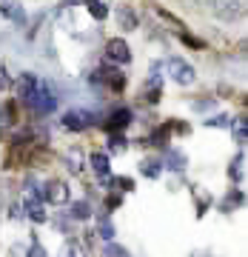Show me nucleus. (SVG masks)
I'll list each match as a JSON object with an SVG mask.
<instances>
[{
    "mask_svg": "<svg viewBox=\"0 0 248 257\" xmlns=\"http://www.w3.org/2000/svg\"><path fill=\"white\" fill-rule=\"evenodd\" d=\"M26 103L35 109V114H40V117H46V114H52V111L57 109V97H55V92H52V86H49L46 80H37L35 92H32V97H29Z\"/></svg>",
    "mask_w": 248,
    "mask_h": 257,
    "instance_id": "f257e3e1",
    "label": "nucleus"
},
{
    "mask_svg": "<svg viewBox=\"0 0 248 257\" xmlns=\"http://www.w3.org/2000/svg\"><path fill=\"white\" fill-rule=\"evenodd\" d=\"M109 149L114 152V155H120V152L126 149V138H123V135H117V132H111V138H109Z\"/></svg>",
    "mask_w": 248,
    "mask_h": 257,
    "instance_id": "bb28decb",
    "label": "nucleus"
},
{
    "mask_svg": "<svg viewBox=\"0 0 248 257\" xmlns=\"http://www.w3.org/2000/svg\"><path fill=\"white\" fill-rule=\"evenodd\" d=\"M37 86V77L32 72H23L18 74V83H15V92H18V97H23V100H29L32 97V92H35Z\"/></svg>",
    "mask_w": 248,
    "mask_h": 257,
    "instance_id": "9d476101",
    "label": "nucleus"
},
{
    "mask_svg": "<svg viewBox=\"0 0 248 257\" xmlns=\"http://www.w3.org/2000/svg\"><path fill=\"white\" fill-rule=\"evenodd\" d=\"M97 234H100L103 240H109V243H111V237H114V226H111V220H106V217H103V220H100V229H97Z\"/></svg>",
    "mask_w": 248,
    "mask_h": 257,
    "instance_id": "c85d7f7f",
    "label": "nucleus"
},
{
    "mask_svg": "<svg viewBox=\"0 0 248 257\" xmlns=\"http://www.w3.org/2000/svg\"><path fill=\"white\" fill-rule=\"evenodd\" d=\"M228 177H231V180H234V183H239V180H242V155H237V157H234V160H231Z\"/></svg>",
    "mask_w": 248,
    "mask_h": 257,
    "instance_id": "b1692460",
    "label": "nucleus"
},
{
    "mask_svg": "<svg viewBox=\"0 0 248 257\" xmlns=\"http://www.w3.org/2000/svg\"><path fill=\"white\" fill-rule=\"evenodd\" d=\"M211 106H214V100H197V103H194V109H197V111H202V109H211Z\"/></svg>",
    "mask_w": 248,
    "mask_h": 257,
    "instance_id": "72a5a7b5",
    "label": "nucleus"
},
{
    "mask_svg": "<svg viewBox=\"0 0 248 257\" xmlns=\"http://www.w3.org/2000/svg\"><path fill=\"white\" fill-rule=\"evenodd\" d=\"M89 163H92V169H94V175L100 177H111V160H109V155L106 152H94L92 157H89Z\"/></svg>",
    "mask_w": 248,
    "mask_h": 257,
    "instance_id": "f8f14e48",
    "label": "nucleus"
},
{
    "mask_svg": "<svg viewBox=\"0 0 248 257\" xmlns=\"http://www.w3.org/2000/svg\"><path fill=\"white\" fill-rule=\"evenodd\" d=\"M100 3H106V6H109V3H111V0H100Z\"/></svg>",
    "mask_w": 248,
    "mask_h": 257,
    "instance_id": "e433bc0d",
    "label": "nucleus"
},
{
    "mask_svg": "<svg viewBox=\"0 0 248 257\" xmlns=\"http://www.w3.org/2000/svg\"><path fill=\"white\" fill-rule=\"evenodd\" d=\"M194 203H197V214H205V209L211 206V194L197 186V189H194Z\"/></svg>",
    "mask_w": 248,
    "mask_h": 257,
    "instance_id": "aec40b11",
    "label": "nucleus"
},
{
    "mask_svg": "<svg viewBox=\"0 0 248 257\" xmlns=\"http://www.w3.org/2000/svg\"><path fill=\"white\" fill-rule=\"evenodd\" d=\"M103 257H131V254H129L123 246H117V243H106V248H103Z\"/></svg>",
    "mask_w": 248,
    "mask_h": 257,
    "instance_id": "393cba45",
    "label": "nucleus"
},
{
    "mask_svg": "<svg viewBox=\"0 0 248 257\" xmlns=\"http://www.w3.org/2000/svg\"><path fill=\"white\" fill-rule=\"evenodd\" d=\"M131 120H134L131 109H114L109 117H106V123H103V126H106V132H120V128L129 126Z\"/></svg>",
    "mask_w": 248,
    "mask_h": 257,
    "instance_id": "6e6552de",
    "label": "nucleus"
},
{
    "mask_svg": "<svg viewBox=\"0 0 248 257\" xmlns=\"http://www.w3.org/2000/svg\"><path fill=\"white\" fill-rule=\"evenodd\" d=\"M214 15L225 23L242 18V0H214Z\"/></svg>",
    "mask_w": 248,
    "mask_h": 257,
    "instance_id": "423d86ee",
    "label": "nucleus"
},
{
    "mask_svg": "<svg viewBox=\"0 0 248 257\" xmlns=\"http://www.w3.org/2000/svg\"><path fill=\"white\" fill-rule=\"evenodd\" d=\"M185 163H188V157H185V152H180V149H168V155H165V169H171V172H183Z\"/></svg>",
    "mask_w": 248,
    "mask_h": 257,
    "instance_id": "2eb2a0df",
    "label": "nucleus"
},
{
    "mask_svg": "<svg viewBox=\"0 0 248 257\" xmlns=\"http://www.w3.org/2000/svg\"><path fill=\"white\" fill-rule=\"evenodd\" d=\"M106 57H109L111 63H117V66L131 63V49H129V43H126L123 37H111L109 43H106Z\"/></svg>",
    "mask_w": 248,
    "mask_h": 257,
    "instance_id": "39448f33",
    "label": "nucleus"
},
{
    "mask_svg": "<svg viewBox=\"0 0 248 257\" xmlns=\"http://www.w3.org/2000/svg\"><path fill=\"white\" fill-rule=\"evenodd\" d=\"M12 86V77H9V72H6V66L0 63V92H6Z\"/></svg>",
    "mask_w": 248,
    "mask_h": 257,
    "instance_id": "c756f323",
    "label": "nucleus"
},
{
    "mask_svg": "<svg viewBox=\"0 0 248 257\" xmlns=\"http://www.w3.org/2000/svg\"><path fill=\"white\" fill-rule=\"evenodd\" d=\"M66 3H69V6H80L83 0H66Z\"/></svg>",
    "mask_w": 248,
    "mask_h": 257,
    "instance_id": "c9c22d12",
    "label": "nucleus"
},
{
    "mask_svg": "<svg viewBox=\"0 0 248 257\" xmlns=\"http://www.w3.org/2000/svg\"><path fill=\"white\" fill-rule=\"evenodd\" d=\"M46 200L55 203V206H63V203H69V186L63 183V180H52V183L46 186Z\"/></svg>",
    "mask_w": 248,
    "mask_h": 257,
    "instance_id": "1a4fd4ad",
    "label": "nucleus"
},
{
    "mask_svg": "<svg viewBox=\"0 0 248 257\" xmlns=\"http://www.w3.org/2000/svg\"><path fill=\"white\" fill-rule=\"evenodd\" d=\"M165 69H168V74H171V80H174L177 86H191V83L197 80L194 66L188 63V60H183V57H168V60H165Z\"/></svg>",
    "mask_w": 248,
    "mask_h": 257,
    "instance_id": "f03ea898",
    "label": "nucleus"
},
{
    "mask_svg": "<svg viewBox=\"0 0 248 257\" xmlns=\"http://www.w3.org/2000/svg\"><path fill=\"white\" fill-rule=\"evenodd\" d=\"M140 172H143V175L146 177H160L163 175V160H157V157H146V160H143V163H140Z\"/></svg>",
    "mask_w": 248,
    "mask_h": 257,
    "instance_id": "f3484780",
    "label": "nucleus"
},
{
    "mask_svg": "<svg viewBox=\"0 0 248 257\" xmlns=\"http://www.w3.org/2000/svg\"><path fill=\"white\" fill-rule=\"evenodd\" d=\"M60 257H86V251H83V246L77 240H69V243L60 248Z\"/></svg>",
    "mask_w": 248,
    "mask_h": 257,
    "instance_id": "4be33fe9",
    "label": "nucleus"
},
{
    "mask_svg": "<svg viewBox=\"0 0 248 257\" xmlns=\"http://www.w3.org/2000/svg\"><path fill=\"white\" fill-rule=\"evenodd\" d=\"M15 123V103H6L0 109V128H9Z\"/></svg>",
    "mask_w": 248,
    "mask_h": 257,
    "instance_id": "5701e85b",
    "label": "nucleus"
},
{
    "mask_svg": "<svg viewBox=\"0 0 248 257\" xmlns=\"http://www.w3.org/2000/svg\"><path fill=\"white\" fill-rule=\"evenodd\" d=\"M228 123H231V117H228V114H214V117H208V120H205V126H208V128H225Z\"/></svg>",
    "mask_w": 248,
    "mask_h": 257,
    "instance_id": "cd10ccee",
    "label": "nucleus"
},
{
    "mask_svg": "<svg viewBox=\"0 0 248 257\" xmlns=\"http://www.w3.org/2000/svg\"><path fill=\"white\" fill-rule=\"evenodd\" d=\"M26 257H46V248H43V246H40V243L35 240V243H32V248H29V254H26Z\"/></svg>",
    "mask_w": 248,
    "mask_h": 257,
    "instance_id": "7c9ffc66",
    "label": "nucleus"
},
{
    "mask_svg": "<svg viewBox=\"0 0 248 257\" xmlns=\"http://www.w3.org/2000/svg\"><path fill=\"white\" fill-rule=\"evenodd\" d=\"M146 100H148V103H160V80H148V86H146Z\"/></svg>",
    "mask_w": 248,
    "mask_h": 257,
    "instance_id": "a878e982",
    "label": "nucleus"
},
{
    "mask_svg": "<svg viewBox=\"0 0 248 257\" xmlns=\"http://www.w3.org/2000/svg\"><path fill=\"white\" fill-rule=\"evenodd\" d=\"M23 211H26L29 220H35V223L46 220V203L40 200V194L35 192V183H32V180L26 183V203H23Z\"/></svg>",
    "mask_w": 248,
    "mask_h": 257,
    "instance_id": "7ed1b4c3",
    "label": "nucleus"
},
{
    "mask_svg": "<svg viewBox=\"0 0 248 257\" xmlns=\"http://www.w3.org/2000/svg\"><path fill=\"white\" fill-rule=\"evenodd\" d=\"M63 163H66V169L72 172V175H83V166H86V157H83V152L80 149H69L63 155Z\"/></svg>",
    "mask_w": 248,
    "mask_h": 257,
    "instance_id": "4468645a",
    "label": "nucleus"
},
{
    "mask_svg": "<svg viewBox=\"0 0 248 257\" xmlns=\"http://www.w3.org/2000/svg\"><path fill=\"white\" fill-rule=\"evenodd\" d=\"M228 126H231V132H234V143L242 146V143L248 140V123H245V117H231Z\"/></svg>",
    "mask_w": 248,
    "mask_h": 257,
    "instance_id": "dca6fc26",
    "label": "nucleus"
},
{
    "mask_svg": "<svg viewBox=\"0 0 248 257\" xmlns=\"http://www.w3.org/2000/svg\"><path fill=\"white\" fill-rule=\"evenodd\" d=\"M180 35H183V43H188V46H194V49H200V46H202V40H197V37L185 35V32H180Z\"/></svg>",
    "mask_w": 248,
    "mask_h": 257,
    "instance_id": "2f4dec72",
    "label": "nucleus"
},
{
    "mask_svg": "<svg viewBox=\"0 0 248 257\" xmlns=\"http://www.w3.org/2000/svg\"><path fill=\"white\" fill-rule=\"evenodd\" d=\"M117 26L123 32H134L137 29V12L131 9V6H120L117 9Z\"/></svg>",
    "mask_w": 248,
    "mask_h": 257,
    "instance_id": "ddd939ff",
    "label": "nucleus"
},
{
    "mask_svg": "<svg viewBox=\"0 0 248 257\" xmlns=\"http://www.w3.org/2000/svg\"><path fill=\"white\" fill-rule=\"evenodd\" d=\"M94 123V114L86 109H74V111H66L63 120H60V126L69 128V132H86V128Z\"/></svg>",
    "mask_w": 248,
    "mask_h": 257,
    "instance_id": "20e7f679",
    "label": "nucleus"
},
{
    "mask_svg": "<svg viewBox=\"0 0 248 257\" xmlns=\"http://www.w3.org/2000/svg\"><path fill=\"white\" fill-rule=\"evenodd\" d=\"M72 217L74 220H89V217H92V206H89V200L72 203Z\"/></svg>",
    "mask_w": 248,
    "mask_h": 257,
    "instance_id": "412c9836",
    "label": "nucleus"
},
{
    "mask_svg": "<svg viewBox=\"0 0 248 257\" xmlns=\"http://www.w3.org/2000/svg\"><path fill=\"white\" fill-rule=\"evenodd\" d=\"M83 3H86V12H89L94 20L109 18V6H106V3H100V0H83Z\"/></svg>",
    "mask_w": 248,
    "mask_h": 257,
    "instance_id": "a211bd4d",
    "label": "nucleus"
},
{
    "mask_svg": "<svg viewBox=\"0 0 248 257\" xmlns=\"http://www.w3.org/2000/svg\"><path fill=\"white\" fill-rule=\"evenodd\" d=\"M242 203H245V194L239 192V189H231V194L220 203V209L222 211H231V209H237V206H242Z\"/></svg>",
    "mask_w": 248,
    "mask_h": 257,
    "instance_id": "6ab92c4d",
    "label": "nucleus"
},
{
    "mask_svg": "<svg viewBox=\"0 0 248 257\" xmlns=\"http://www.w3.org/2000/svg\"><path fill=\"white\" fill-rule=\"evenodd\" d=\"M12 217H23V206H20V203L12 206Z\"/></svg>",
    "mask_w": 248,
    "mask_h": 257,
    "instance_id": "f704fd0d",
    "label": "nucleus"
},
{
    "mask_svg": "<svg viewBox=\"0 0 248 257\" xmlns=\"http://www.w3.org/2000/svg\"><path fill=\"white\" fill-rule=\"evenodd\" d=\"M0 15L6 20H12L15 26H26V9H23L20 3H3V6H0Z\"/></svg>",
    "mask_w": 248,
    "mask_h": 257,
    "instance_id": "9b49d317",
    "label": "nucleus"
},
{
    "mask_svg": "<svg viewBox=\"0 0 248 257\" xmlns=\"http://www.w3.org/2000/svg\"><path fill=\"white\" fill-rule=\"evenodd\" d=\"M92 80L97 83H106L109 89H114V92H120L123 86H126V74L120 72V69H100V72L92 74Z\"/></svg>",
    "mask_w": 248,
    "mask_h": 257,
    "instance_id": "0eeeda50",
    "label": "nucleus"
},
{
    "mask_svg": "<svg viewBox=\"0 0 248 257\" xmlns=\"http://www.w3.org/2000/svg\"><path fill=\"white\" fill-rule=\"evenodd\" d=\"M114 206H120V194H111V197H106V209H114Z\"/></svg>",
    "mask_w": 248,
    "mask_h": 257,
    "instance_id": "473e14b6",
    "label": "nucleus"
}]
</instances>
